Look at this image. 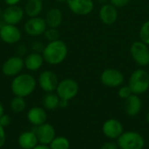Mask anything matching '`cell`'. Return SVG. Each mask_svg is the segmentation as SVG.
<instances>
[{
    "mask_svg": "<svg viewBox=\"0 0 149 149\" xmlns=\"http://www.w3.org/2000/svg\"><path fill=\"white\" fill-rule=\"evenodd\" d=\"M24 8L17 5H9L4 10H3L2 21L3 24H18L24 17Z\"/></svg>",
    "mask_w": 149,
    "mask_h": 149,
    "instance_id": "12",
    "label": "cell"
},
{
    "mask_svg": "<svg viewBox=\"0 0 149 149\" xmlns=\"http://www.w3.org/2000/svg\"><path fill=\"white\" fill-rule=\"evenodd\" d=\"M148 66H149V65H148ZM148 72H149V71H148Z\"/></svg>",
    "mask_w": 149,
    "mask_h": 149,
    "instance_id": "43",
    "label": "cell"
},
{
    "mask_svg": "<svg viewBox=\"0 0 149 149\" xmlns=\"http://www.w3.org/2000/svg\"><path fill=\"white\" fill-rule=\"evenodd\" d=\"M44 9L43 0H27L24 6V14L28 17H38Z\"/></svg>",
    "mask_w": 149,
    "mask_h": 149,
    "instance_id": "22",
    "label": "cell"
},
{
    "mask_svg": "<svg viewBox=\"0 0 149 149\" xmlns=\"http://www.w3.org/2000/svg\"><path fill=\"white\" fill-rule=\"evenodd\" d=\"M128 86L134 94L141 95L147 93L149 89V72L141 68L134 70L130 75Z\"/></svg>",
    "mask_w": 149,
    "mask_h": 149,
    "instance_id": "3",
    "label": "cell"
},
{
    "mask_svg": "<svg viewBox=\"0 0 149 149\" xmlns=\"http://www.w3.org/2000/svg\"><path fill=\"white\" fill-rule=\"evenodd\" d=\"M37 82L45 93H54L59 81L54 72L45 70L39 73Z\"/></svg>",
    "mask_w": 149,
    "mask_h": 149,
    "instance_id": "10",
    "label": "cell"
},
{
    "mask_svg": "<svg viewBox=\"0 0 149 149\" xmlns=\"http://www.w3.org/2000/svg\"><path fill=\"white\" fill-rule=\"evenodd\" d=\"M33 149H51L49 146L47 145H42V144H38Z\"/></svg>",
    "mask_w": 149,
    "mask_h": 149,
    "instance_id": "37",
    "label": "cell"
},
{
    "mask_svg": "<svg viewBox=\"0 0 149 149\" xmlns=\"http://www.w3.org/2000/svg\"><path fill=\"white\" fill-rule=\"evenodd\" d=\"M95 1L99 3H101V4H105V3H109V0H95Z\"/></svg>",
    "mask_w": 149,
    "mask_h": 149,
    "instance_id": "39",
    "label": "cell"
},
{
    "mask_svg": "<svg viewBox=\"0 0 149 149\" xmlns=\"http://www.w3.org/2000/svg\"><path fill=\"white\" fill-rule=\"evenodd\" d=\"M27 120L34 127L40 126L47 120L46 111L40 107H33L27 112Z\"/></svg>",
    "mask_w": 149,
    "mask_h": 149,
    "instance_id": "18",
    "label": "cell"
},
{
    "mask_svg": "<svg viewBox=\"0 0 149 149\" xmlns=\"http://www.w3.org/2000/svg\"><path fill=\"white\" fill-rule=\"evenodd\" d=\"M10 107L14 113L24 112L26 107V102L24 98L19 96H14V98L10 100Z\"/></svg>",
    "mask_w": 149,
    "mask_h": 149,
    "instance_id": "24",
    "label": "cell"
},
{
    "mask_svg": "<svg viewBox=\"0 0 149 149\" xmlns=\"http://www.w3.org/2000/svg\"><path fill=\"white\" fill-rule=\"evenodd\" d=\"M130 54L133 60L141 67L149 65V45L141 40L134 41L130 46Z\"/></svg>",
    "mask_w": 149,
    "mask_h": 149,
    "instance_id": "5",
    "label": "cell"
},
{
    "mask_svg": "<svg viewBox=\"0 0 149 149\" xmlns=\"http://www.w3.org/2000/svg\"><path fill=\"white\" fill-rule=\"evenodd\" d=\"M45 62L50 65H58L65 61L68 55V47L65 42L58 39L48 42L42 52Z\"/></svg>",
    "mask_w": 149,
    "mask_h": 149,
    "instance_id": "1",
    "label": "cell"
},
{
    "mask_svg": "<svg viewBox=\"0 0 149 149\" xmlns=\"http://www.w3.org/2000/svg\"><path fill=\"white\" fill-rule=\"evenodd\" d=\"M124 107H125V112L128 116L135 117L141 111V107H142L141 99L140 98L139 95L133 93L131 96H129L127 99L125 100Z\"/></svg>",
    "mask_w": 149,
    "mask_h": 149,
    "instance_id": "17",
    "label": "cell"
},
{
    "mask_svg": "<svg viewBox=\"0 0 149 149\" xmlns=\"http://www.w3.org/2000/svg\"><path fill=\"white\" fill-rule=\"evenodd\" d=\"M2 17H3V10L0 9V20H2Z\"/></svg>",
    "mask_w": 149,
    "mask_h": 149,
    "instance_id": "42",
    "label": "cell"
},
{
    "mask_svg": "<svg viewBox=\"0 0 149 149\" xmlns=\"http://www.w3.org/2000/svg\"><path fill=\"white\" fill-rule=\"evenodd\" d=\"M49 147L51 149H70V141L64 136H56Z\"/></svg>",
    "mask_w": 149,
    "mask_h": 149,
    "instance_id": "25",
    "label": "cell"
},
{
    "mask_svg": "<svg viewBox=\"0 0 149 149\" xmlns=\"http://www.w3.org/2000/svg\"><path fill=\"white\" fill-rule=\"evenodd\" d=\"M67 106H68V101H67V100H60V102H59V107H61V108H65Z\"/></svg>",
    "mask_w": 149,
    "mask_h": 149,
    "instance_id": "36",
    "label": "cell"
},
{
    "mask_svg": "<svg viewBox=\"0 0 149 149\" xmlns=\"http://www.w3.org/2000/svg\"><path fill=\"white\" fill-rule=\"evenodd\" d=\"M22 38L20 29L14 24H3L0 25V39L7 45L17 44Z\"/></svg>",
    "mask_w": 149,
    "mask_h": 149,
    "instance_id": "11",
    "label": "cell"
},
{
    "mask_svg": "<svg viewBox=\"0 0 149 149\" xmlns=\"http://www.w3.org/2000/svg\"><path fill=\"white\" fill-rule=\"evenodd\" d=\"M100 149H120V148H119L117 142H114V141H107V142H105L101 146Z\"/></svg>",
    "mask_w": 149,
    "mask_h": 149,
    "instance_id": "32",
    "label": "cell"
},
{
    "mask_svg": "<svg viewBox=\"0 0 149 149\" xmlns=\"http://www.w3.org/2000/svg\"><path fill=\"white\" fill-rule=\"evenodd\" d=\"M6 142V133L4 127L0 125V148L5 144Z\"/></svg>",
    "mask_w": 149,
    "mask_h": 149,
    "instance_id": "34",
    "label": "cell"
},
{
    "mask_svg": "<svg viewBox=\"0 0 149 149\" xmlns=\"http://www.w3.org/2000/svg\"><path fill=\"white\" fill-rule=\"evenodd\" d=\"M16 55L19 56L21 58H24L27 55V47L25 46V45H19L17 49H16Z\"/></svg>",
    "mask_w": 149,
    "mask_h": 149,
    "instance_id": "31",
    "label": "cell"
},
{
    "mask_svg": "<svg viewBox=\"0 0 149 149\" xmlns=\"http://www.w3.org/2000/svg\"><path fill=\"white\" fill-rule=\"evenodd\" d=\"M22 0H3L4 3H6L7 6L9 5H17Z\"/></svg>",
    "mask_w": 149,
    "mask_h": 149,
    "instance_id": "35",
    "label": "cell"
},
{
    "mask_svg": "<svg viewBox=\"0 0 149 149\" xmlns=\"http://www.w3.org/2000/svg\"><path fill=\"white\" fill-rule=\"evenodd\" d=\"M140 40L149 45V20L144 22L139 31Z\"/></svg>",
    "mask_w": 149,
    "mask_h": 149,
    "instance_id": "26",
    "label": "cell"
},
{
    "mask_svg": "<svg viewBox=\"0 0 149 149\" xmlns=\"http://www.w3.org/2000/svg\"><path fill=\"white\" fill-rule=\"evenodd\" d=\"M4 114V107L3 106V104L0 102V118L2 117V115Z\"/></svg>",
    "mask_w": 149,
    "mask_h": 149,
    "instance_id": "38",
    "label": "cell"
},
{
    "mask_svg": "<svg viewBox=\"0 0 149 149\" xmlns=\"http://www.w3.org/2000/svg\"><path fill=\"white\" fill-rule=\"evenodd\" d=\"M54 1L57 3H67L68 0H54Z\"/></svg>",
    "mask_w": 149,
    "mask_h": 149,
    "instance_id": "40",
    "label": "cell"
},
{
    "mask_svg": "<svg viewBox=\"0 0 149 149\" xmlns=\"http://www.w3.org/2000/svg\"><path fill=\"white\" fill-rule=\"evenodd\" d=\"M99 17L100 21L104 24L113 25L116 23L119 17L118 8H116L110 3L102 4L99 10Z\"/></svg>",
    "mask_w": 149,
    "mask_h": 149,
    "instance_id": "16",
    "label": "cell"
},
{
    "mask_svg": "<svg viewBox=\"0 0 149 149\" xmlns=\"http://www.w3.org/2000/svg\"><path fill=\"white\" fill-rule=\"evenodd\" d=\"M45 19L48 27L58 29L63 22V13L60 9L53 7L46 12Z\"/></svg>",
    "mask_w": 149,
    "mask_h": 149,
    "instance_id": "21",
    "label": "cell"
},
{
    "mask_svg": "<svg viewBox=\"0 0 149 149\" xmlns=\"http://www.w3.org/2000/svg\"><path fill=\"white\" fill-rule=\"evenodd\" d=\"M24 68H26L29 72H37L43 66L45 59L41 53L31 52L24 58Z\"/></svg>",
    "mask_w": 149,
    "mask_h": 149,
    "instance_id": "19",
    "label": "cell"
},
{
    "mask_svg": "<svg viewBox=\"0 0 149 149\" xmlns=\"http://www.w3.org/2000/svg\"><path fill=\"white\" fill-rule=\"evenodd\" d=\"M146 120H147V122L149 124V111L148 112V113H147V116H146Z\"/></svg>",
    "mask_w": 149,
    "mask_h": 149,
    "instance_id": "41",
    "label": "cell"
},
{
    "mask_svg": "<svg viewBox=\"0 0 149 149\" xmlns=\"http://www.w3.org/2000/svg\"><path fill=\"white\" fill-rule=\"evenodd\" d=\"M60 99L57 93H46L43 98V106L46 110H55L59 107Z\"/></svg>",
    "mask_w": 149,
    "mask_h": 149,
    "instance_id": "23",
    "label": "cell"
},
{
    "mask_svg": "<svg viewBox=\"0 0 149 149\" xmlns=\"http://www.w3.org/2000/svg\"><path fill=\"white\" fill-rule=\"evenodd\" d=\"M125 80L122 72L115 68H107L100 74L101 83L110 88L120 86Z\"/></svg>",
    "mask_w": 149,
    "mask_h": 149,
    "instance_id": "7",
    "label": "cell"
},
{
    "mask_svg": "<svg viewBox=\"0 0 149 149\" xmlns=\"http://www.w3.org/2000/svg\"><path fill=\"white\" fill-rule=\"evenodd\" d=\"M45 46V45H44L42 42L34 41L31 45V50L32 52H37V53H41L42 54Z\"/></svg>",
    "mask_w": 149,
    "mask_h": 149,
    "instance_id": "29",
    "label": "cell"
},
{
    "mask_svg": "<svg viewBox=\"0 0 149 149\" xmlns=\"http://www.w3.org/2000/svg\"><path fill=\"white\" fill-rule=\"evenodd\" d=\"M79 91V86L76 80L72 79H65L58 82L55 92L60 100L69 101L78 95Z\"/></svg>",
    "mask_w": 149,
    "mask_h": 149,
    "instance_id": "6",
    "label": "cell"
},
{
    "mask_svg": "<svg viewBox=\"0 0 149 149\" xmlns=\"http://www.w3.org/2000/svg\"><path fill=\"white\" fill-rule=\"evenodd\" d=\"M10 124V117L8 114H3L2 115V117L0 118V125L3 127H6Z\"/></svg>",
    "mask_w": 149,
    "mask_h": 149,
    "instance_id": "33",
    "label": "cell"
},
{
    "mask_svg": "<svg viewBox=\"0 0 149 149\" xmlns=\"http://www.w3.org/2000/svg\"><path fill=\"white\" fill-rule=\"evenodd\" d=\"M47 27L45 19L38 16L29 17L24 24V31L30 37H39L44 35Z\"/></svg>",
    "mask_w": 149,
    "mask_h": 149,
    "instance_id": "8",
    "label": "cell"
},
{
    "mask_svg": "<svg viewBox=\"0 0 149 149\" xmlns=\"http://www.w3.org/2000/svg\"><path fill=\"white\" fill-rule=\"evenodd\" d=\"M44 37L45 40H47L48 42H52L59 39V31L57 28L47 27V29L44 33Z\"/></svg>",
    "mask_w": 149,
    "mask_h": 149,
    "instance_id": "27",
    "label": "cell"
},
{
    "mask_svg": "<svg viewBox=\"0 0 149 149\" xmlns=\"http://www.w3.org/2000/svg\"><path fill=\"white\" fill-rule=\"evenodd\" d=\"M32 131L36 134L38 144L49 146L50 143L56 137V131L53 126L46 122L40 126L35 127Z\"/></svg>",
    "mask_w": 149,
    "mask_h": 149,
    "instance_id": "14",
    "label": "cell"
},
{
    "mask_svg": "<svg viewBox=\"0 0 149 149\" xmlns=\"http://www.w3.org/2000/svg\"><path fill=\"white\" fill-rule=\"evenodd\" d=\"M133 94L130 87L127 86H120L118 90V96L120 98V99H123V100H126L127 99L129 96H131Z\"/></svg>",
    "mask_w": 149,
    "mask_h": 149,
    "instance_id": "28",
    "label": "cell"
},
{
    "mask_svg": "<svg viewBox=\"0 0 149 149\" xmlns=\"http://www.w3.org/2000/svg\"><path fill=\"white\" fill-rule=\"evenodd\" d=\"M24 68V58L19 56H11L8 58L2 65V72L7 77H16L20 74Z\"/></svg>",
    "mask_w": 149,
    "mask_h": 149,
    "instance_id": "9",
    "label": "cell"
},
{
    "mask_svg": "<svg viewBox=\"0 0 149 149\" xmlns=\"http://www.w3.org/2000/svg\"><path fill=\"white\" fill-rule=\"evenodd\" d=\"M17 144L22 149H33L38 144V141L33 131H26L18 136Z\"/></svg>",
    "mask_w": 149,
    "mask_h": 149,
    "instance_id": "20",
    "label": "cell"
},
{
    "mask_svg": "<svg viewBox=\"0 0 149 149\" xmlns=\"http://www.w3.org/2000/svg\"><path fill=\"white\" fill-rule=\"evenodd\" d=\"M69 10L77 16H87L94 9V0H68Z\"/></svg>",
    "mask_w": 149,
    "mask_h": 149,
    "instance_id": "13",
    "label": "cell"
},
{
    "mask_svg": "<svg viewBox=\"0 0 149 149\" xmlns=\"http://www.w3.org/2000/svg\"><path fill=\"white\" fill-rule=\"evenodd\" d=\"M117 143L120 149H143L145 147L144 137L134 131L124 132L118 139Z\"/></svg>",
    "mask_w": 149,
    "mask_h": 149,
    "instance_id": "4",
    "label": "cell"
},
{
    "mask_svg": "<svg viewBox=\"0 0 149 149\" xmlns=\"http://www.w3.org/2000/svg\"><path fill=\"white\" fill-rule=\"evenodd\" d=\"M131 0H109V3L114 5L116 8H124L130 3Z\"/></svg>",
    "mask_w": 149,
    "mask_h": 149,
    "instance_id": "30",
    "label": "cell"
},
{
    "mask_svg": "<svg viewBox=\"0 0 149 149\" xmlns=\"http://www.w3.org/2000/svg\"><path fill=\"white\" fill-rule=\"evenodd\" d=\"M38 82L30 73H20L13 78L10 89L14 96L25 98L31 95L36 89Z\"/></svg>",
    "mask_w": 149,
    "mask_h": 149,
    "instance_id": "2",
    "label": "cell"
},
{
    "mask_svg": "<svg viewBox=\"0 0 149 149\" xmlns=\"http://www.w3.org/2000/svg\"><path fill=\"white\" fill-rule=\"evenodd\" d=\"M102 133L110 140H117L124 133V127L119 120L109 119L103 123Z\"/></svg>",
    "mask_w": 149,
    "mask_h": 149,
    "instance_id": "15",
    "label": "cell"
}]
</instances>
